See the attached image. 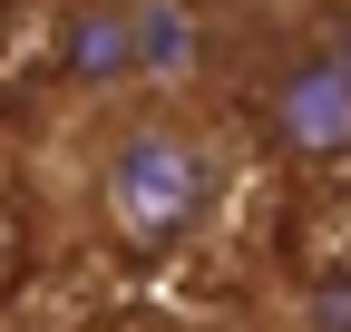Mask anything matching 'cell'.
<instances>
[{
    "label": "cell",
    "mask_w": 351,
    "mask_h": 332,
    "mask_svg": "<svg viewBox=\"0 0 351 332\" xmlns=\"http://www.w3.org/2000/svg\"><path fill=\"white\" fill-rule=\"evenodd\" d=\"M302 322L313 332H351V274H322L313 294H302Z\"/></svg>",
    "instance_id": "4"
},
{
    "label": "cell",
    "mask_w": 351,
    "mask_h": 332,
    "mask_svg": "<svg viewBox=\"0 0 351 332\" xmlns=\"http://www.w3.org/2000/svg\"><path fill=\"white\" fill-rule=\"evenodd\" d=\"M234 176H244V147L225 137V117H205L195 98H156V88L88 98L59 137L69 215L137 264L205 244L215 215L234 205Z\"/></svg>",
    "instance_id": "1"
},
{
    "label": "cell",
    "mask_w": 351,
    "mask_h": 332,
    "mask_svg": "<svg viewBox=\"0 0 351 332\" xmlns=\"http://www.w3.org/2000/svg\"><path fill=\"white\" fill-rule=\"evenodd\" d=\"M263 137L302 166L351 156V29H313L263 69Z\"/></svg>",
    "instance_id": "2"
},
{
    "label": "cell",
    "mask_w": 351,
    "mask_h": 332,
    "mask_svg": "<svg viewBox=\"0 0 351 332\" xmlns=\"http://www.w3.org/2000/svg\"><path fill=\"white\" fill-rule=\"evenodd\" d=\"M49 59L69 69V88H88V98L137 88V0H59Z\"/></svg>",
    "instance_id": "3"
},
{
    "label": "cell",
    "mask_w": 351,
    "mask_h": 332,
    "mask_svg": "<svg viewBox=\"0 0 351 332\" xmlns=\"http://www.w3.org/2000/svg\"><path fill=\"white\" fill-rule=\"evenodd\" d=\"M205 10H234V20H293V10H313V0H205Z\"/></svg>",
    "instance_id": "5"
}]
</instances>
